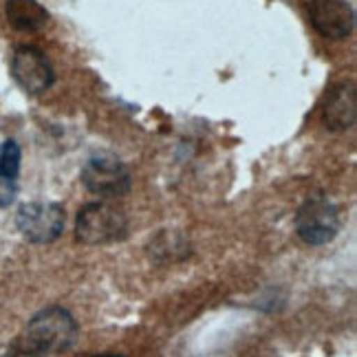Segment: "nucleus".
Wrapping results in <instances>:
<instances>
[{
  "instance_id": "nucleus-1",
  "label": "nucleus",
  "mask_w": 357,
  "mask_h": 357,
  "mask_svg": "<svg viewBox=\"0 0 357 357\" xmlns=\"http://www.w3.org/2000/svg\"><path fill=\"white\" fill-rule=\"evenodd\" d=\"M77 333L79 328L71 313L62 307H47L33 315L29 324H26L24 333L18 337L36 351L56 357L75 344Z\"/></svg>"
},
{
  "instance_id": "nucleus-2",
  "label": "nucleus",
  "mask_w": 357,
  "mask_h": 357,
  "mask_svg": "<svg viewBox=\"0 0 357 357\" xmlns=\"http://www.w3.org/2000/svg\"><path fill=\"white\" fill-rule=\"evenodd\" d=\"M126 214L111 203H89L75 218V238L84 245L115 243L126 236Z\"/></svg>"
},
{
  "instance_id": "nucleus-3",
  "label": "nucleus",
  "mask_w": 357,
  "mask_h": 357,
  "mask_svg": "<svg viewBox=\"0 0 357 357\" xmlns=\"http://www.w3.org/2000/svg\"><path fill=\"white\" fill-rule=\"evenodd\" d=\"M296 231L307 245H326L340 231V210L324 197H311L296 214Z\"/></svg>"
},
{
  "instance_id": "nucleus-4",
  "label": "nucleus",
  "mask_w": 357,
  "mask_h": 357,
  "mask_svg": "<svg viewBox=\"0 0 357 357\" xmlns=\"http://www.w3.org/2000/svg\"><path fill=\"white\" fill-rule=\"evenodd\" d=\"M66 216L58 203H24L16 214L20 234L31 243H53L62 236Z\"/></svg>"
},
{
  "instance_id": "nucleus-5",
  "label": "nucleus",
  "mask_w": 357,
  "mask_h": 357,
  "mask_svg": "<svg viewBox=\"0 0 357 357\" xmlns=\"http://www.w3.org/2000/svg\"><path fill=\"white\" fill-rule=\"evenodd\" d=\"M82 183L89 192L100 197H123L130 192V172L117 157L100 155L89 159V163L82 170Z\"/></svg>"
},
{
  "instance_id": "nucleus-6",
  "label": "nucleus",
  "mask_w": 357,
  "mask_h": 357,
  "mask_svg": "<svg viewBox=\"0 0 357 357\" xmlns=\"http://www.w3.org/2000/svg\"><path fill=\"white\" fill-rule=\"evenodd\" d=\"M11 75L26 93L40 95L53 86L56 73L47 56L36 47H18L11 58Z\"/></svg>"
},
{
  "instance_id": "nucleus-7",
  "label": "nucleus",
  "mask_w": 357,
  "mask_h": 357,
  "mask_svg": "<svg viewBox=\"0 0 357 357\" xmlns=\"http://www.w3.org/2000/svg\"><path fill=\"white\" fill-rule=\"evenodd\" d=\"M311 24L322 38L344 40L355 24V13L347 0H313Z\"/></svg>"
},
{
  "instance_id": "nucleus-8",
  "label": "nucleus",
  "mask_w": 357,
  "mask_h": 357,
  "mask_svg": "<svg viewBox=\"0 0 357 357\" xmlns=\"http://www.w3.org/2000/svg\"><path fill=\"white\" fill-rule=\"evenodd\" d=\"M357 113V102H355V86L344 82L331 89L326 95L324 106H322V119L326 128L331 130H347L353 126Z\"/></svg>"
},
{
  "instance_id": "nucleus-9",
  "label": "nucleus",
  "mask_w": 357,
  "mask_h": 357,
  "mask_svg": "<svg viewBox=\"0 0 357 357\" xmlns=\"http://www.w3.org/2000/svg\"><path fill=\"white\" fill-rule=\"evenodd\" d=\"M7 20L18 31H40L49 24V11L38 0H7Z\"/></svg>"
},
{
  "instance_id": "nucleus-10",
  "label": "nucleus",
  "mask_w": 357,
  "mask_h": 357,
  "mask_svg": "<svg viewBox=\"0 0 357 357\" xmlns=\"http://www.w3.org/2000/svg\"><path fill=\"white\" fill-rule=\"evenodd\" d=\"M20 170V148L16 142L7 139L0 146V176L16 178Z\"/></svg>"
},
{
  "instance_id": "nucleus-11",
  "label": "nucleus",
  "mask_w": 357,
  "mask_h": 357,
  "mask_svg": "<svg viewBox=\"0 0 357 357\" xmlns=\"http://www.w3.org/2000/svg\"><path fill=\"white\" fill-rule=\"evenodd\" d=\"M3 357H49V355L36 351L33 347L26 344V342H22L20 337H16V340H13L11 344L7 347V351H5Z\"/></svg>"
},
{
  "instance_id": "nucleus-12",
  "label": "nucleus",
  "mask_w": 357,
  "mask_h": 357,
  "mask_svg": "<svg viewBox=\"0 0 357 357\" xmlns=\"http://www.w3.org/2000/svg\"><path fill=\"white\" fill-rule=\"evenodd\" d=\"M18 195V188H16V178H5L0 176V208H7V205L13 203Z\"/></svg>"
},
{
  "instance_id": "nucleus-13",
  "label": "nucleus",
  "mask_w": 357,
  "mask_h": 357,
  "mask_svg": "<svg viewBox=\"0 0 357 357\" xmlns=\"http://www.w3.org/2000/svg\"><path fill=\"white\" fill-rule=\"evenodd\" d=\"M93 357H123V355H117V353H100V355H93Z\"/></svg>"
}]
</instances>
